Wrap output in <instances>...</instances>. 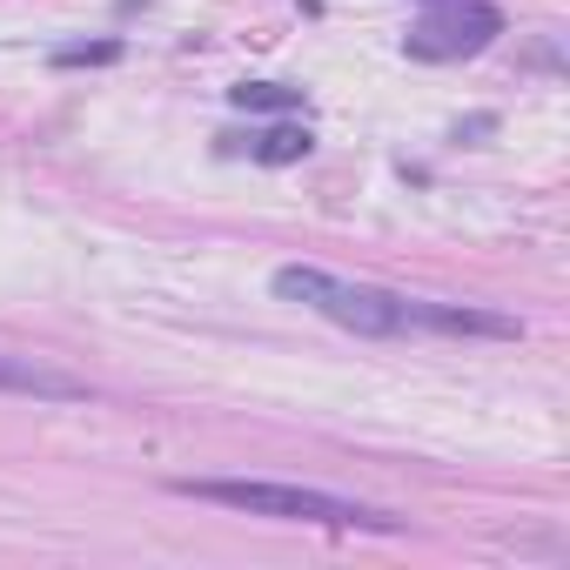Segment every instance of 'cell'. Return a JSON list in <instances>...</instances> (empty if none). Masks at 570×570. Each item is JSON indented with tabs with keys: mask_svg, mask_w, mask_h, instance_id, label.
Segmentation results:
<instances>
[{
	"mask_svg": "<svg viewBox=\"0 0 570 570\" xmlns=\"http://www.w3.org/2000/svg\"><path fill=\"white\" fill-rule=\"evenodd\" d=\"M275 296H282V303H303V309H316V316H330L336 330L376 336V343H403V336H483V343H517V336H523L517 316H497V309H476V303L396 296V289H376V282L330 275V268H316V262H282V268H275Z\"/></svg>",
	"mask_w": 570,
	"mask_h": 570,
	"instance_id": "cell-1",
	"label": "cell"
},
{
	"mask_svg": "<svg viewBox=\"0 0 570 570\" xmlns=\"http://www.w3.org/2000/svg\"><path fill=\"white\" fill-rule=\"evenodd\" d=\"M168 490H175V497H195V503L242 510V517H275V523L376 530V537H396V530H403V517H396V510H376V503H356V497H336V490H309V483H262V476H175Z\"/></svg>",
	"mask_w": 570,
	"mask_h": 570,
	"instance_id": "cell-2",
	"label": "cell"
},
{
	"mask_svg": "<svg viewBox=\"0 0 570 570\" xmlns=\"http://www.w3.org/2000/svg\"><path fill=\"white\" fill-rule=\"evenodd\" d=\"M497 35H503V14L490 8V0H443L430 21H416L403 35V55L410 61H470Z\"/></svg>",
	"mask_w": 570,
	"mask_h": 570,
	"instance_id": "cell-3",
	"label": "cell"
},
{
	"mask_svg": "<svg viewBox=\"0 0 570 570\" xmlns=\"http://www.w3.org/2000/svg\"><path fill=\"white\" fill-rule=\"evenodd\" d=\"M0 390H14V396H41V403H88L95 390L81 376H61L35 356H0Z\"/></svg>",
	"mask_w": 570,
	"mask_h": 570,
	"instance_id": "cell-4",
	"label": "cell"
},
{
	"mask_svg": "<svg viewBox=\"0 0 570 570\" xmlns=\"http://www.w3.org/2000/svg\"><path fill=\"white\" fill-rule=\"evenodd\" d=\"M309 148H316L309 121H275V128L248 135V155H255L262 168H289V161H309Z\"/></svg>",
	"mask_w": 570,
	"mask_h": 570,
	"instance_id": "cell-5",
	"label": "cell"
},
{
	"mask_svg": "<svg viewBox=\"0 0 570 570\" xmlns=\"http://www.w3.org/2000/svg\"><path fill=\"white\" fill-rule=\"evenodd\" d=\"M228 101L242 115H296L303 88H289V81H242V88H228Z\"/></svg>",
	"mask_w": 570,
	"mask_h": 570,
	"instance_id": "cell-6",
	"label": "cell"
},
{
	"mask_svg": "<svg viewBox=\"0 0 570 570\" xmlns=\"http://www.w3.org/2000/svg\"><path fill=\"white\" fill-rule=\"evenodd\" d=\"M121 61V41H75V48H55V68H115Z\"/></svg>",
	"mask_w": 570,
	"mask_h": 570,
	"instance_id": "cell-7",
	"label": "cell"
},
{
	"mask_svg": "<svg viewBox=\"0 0 570 570\" xmlns=\"http://www.w3.org/2000/svg\"><path fill=\"white\" fill-rule=\"evenodd\" d=\"M436 8H443V0H436Z\"/></svg>",
	"mask_w": 570,
	"mask_h": 570,
	"instance_id": "cell-8",
	"label": "cell"
}]
</instances>
